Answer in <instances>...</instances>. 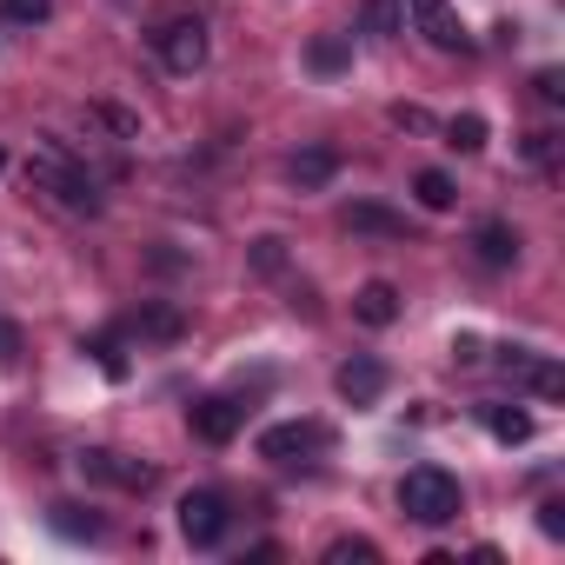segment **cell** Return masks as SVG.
<instances>
[{"mask_svg":"<svg viewBox=\"0 0 565 565\" xmlns=\"http://www.w3.org/2000/svg\"><path fill=\"white\" fill-rule=\"evenodd\" d=\"M406 8H413V28L426 34V47H439V54H466L472 47L459 14H452V0H406Z\"/></svg>","mask_w":565,"mask_h":565,"instance_id":"6","label":"cell"},{"mask_svg":"<svg viewBox=\"0 0 565 565\" xmlns=\"http://www.w3.org/2000/svg\"><path fill=\"white\" fill-rule=\"evenodd\" d=\"M446 147L452 153H486V120L479 114H452L446 120Z\"/></svg>","mask_w":565,"mask_h":565,"instance_id":"16","label":"cell"},{"mask_svg":"<svg viewBox=\"0 0 565 565\" xmlns=\"http://www.w3.org/2000/svg\"><path fill=\"white\" fill-rule=\"evenodd\" d=\"M525 380H532V393H539V399H558V393H565V366H558V360H532V366H525Z\"/></svg>","mask_w":565,"mask_h":565,"instance_id":"20","label":"cell"},{"mask_svg":"<svg viewBox=\"0 0 565 565\" xmlns=\"http://www.w3.org/2000/svg\"><path fill=\"white\" fill-rule=\"evenodd\" d=\"M333 386H340V399H347V406H373V399L386 393V366H380V360H366V353H353V360L333 373Z\"/></svg>","mask_w":565,"mask_h":565,"instance_id":"9","label":"cell"},{"mask_svg":"<svg viewBox=\"0 0 565 565\" xmlns=\"http://www.w3.org/2000/svg\"><path fill=\"white\" fill-rule=\"evenodd\" d=\"M226 525H233V512H226L220 492H186V499H180V539H186V545L213 552V545L226 539Z\"/></svg>","mask_w":565,"mask_h":565,"instance_id":"3","label":"cell"},{"mask_svg":"<svg viewBox=\"0 0 565 565\" xmlns=\"http://www.w3.org/2000/svg\"><path fill=\"white\" fill-rule=\"evenodd\" d=\"M519 226H505V220H486L479 233H472V253H479V266H492V273H505V266H519Z\"/></svg>","mask_w":565,"mask_h":565,"instance_id":"10","label":"cell"},{"mask_svg":"<svg viewBox=\"0 0 565 565\" xmlns=\"http://www.w3.org/2000/svg\"><path fill=\"white\" fill-rule=\"evenodd\" d=\"M253 266H259V273H279V266H287V239H273V233L253 239Z\"/></svg>","mask_w":565,"mask_h":565,"instance_id":"23","label":"cell"},{"mask_svg":"<svg viewBox=\"0 0 565 565\" xmlns=\"http://www.w3.org/2000/svg\"><path fill=\"white\" fill-rule=\"evenodd\" d=\"M0 173H8V147H0Z\"/></svg>","mask_w":565,"mask_h":565,"instance_id":"32","label":"cell"},{"mask_svg":"<svg viewBox=\"0 0 565 565\" xmlns=\"http://www.w3.org/2000/svg\"><path fill=\"white\" fill-rule=\"evenodd\" d=\"M186 426H193V439L226 446V439L246 426V406H239V399H226V393H213V399H193V406H186Z\"/></svg>","mask_w":565,"mask_h":565,"instance_id":"7","label":"cell"},{"mask_svg":"<svg viewBox=\"0 0 565 565\" xmlns=\"http://www.w3.org/2000/svg\"><path fill=\"white\" fill-rule=\"evenodd\" d=\"M539 532H545V539H565V499H545V505H539Z\"/></svg>","mask_w":565,"mask_h":565,"instance_id":"26","label":"cell"},{"mask_svg":"<svg viewBox=\"0 0 565 565\" xmlns=\"http://www.w3.org/2000/svg\"><path fill=\"white\" fill-rule=\"evenodd\" d=\"M134 333L140 340H180V313L173 307H140L134 313Z\"/></svg>","mask_w":565,"mask_h":565,"instance_id":"18","label":"cell"},{"mask_svg":"<svg viewBox=\"0 0 565 565\" xmlns=\"http://www.w3.org/2000/svg\"><path fill=\"white\" fill-rule=\"evenodd\" d=\"M54 14V0H8V21H21V28H41Z\"/></svg>","mask_w":565,"mask_h":565,"instance_id":"24","label":"cell"},{"mask_svg":"<svg viewBox=\"0 0 565 565\" xmlns=\"http://www.w3.org/2000/svg\"><path fill=\"white\" fill-rule=\"evenodd\" d=\"M54 532L61 539H100V519L87 505H54Z\"/></svg>","mask_w":565,"mask_h":565,"instance_id":"19","label":"cell"},{"mask_svg":"<svg viewBox=\"0 0 565 565\" xmlns=\"http://www.w3.org/2000/svg\"><path fill=\"white\" fill-rule=\"evenodd\" d=\"M307 61H313V74H347V67H353V41H347V34H320V41L307 47Z\"/></svg>","mask_w":565,"mask_h":565,"instance_id":"15","label":"cell"},{"mask_svg":"<svg viewBox=\"0 0 565 565\" xmlns=\"http://www.w3.org/2000/svg\"><path fill=\"white\" fill-rule=\"evenodd\" d=\"M153 47H160L167 74H200V67H206V28H200V21H167V28L153 34Z\"/></svg>","mask_w":565,"mask_h":565,"instance_id":"5","label":"cell"},{"mask_svg":"<svg viewBox=\"0 0 565 565\" xmlns=\"http://www.w3.org/2000/svg\"><path fill=\"white\" fill-rule=\"evenodd\" d=\"M333 173H340V153H333V147H307V153L287 160V180H294L300 193H320Z\"/></svg>","mask_w":565,"mask_h":565,"instance_id":"12","label":"cell"},{"mask_svg":"<svg viewBox=\"0 0 565 565\" xmlns=\"http://www.w3.org/2000/svg\"><path fill=\"white\" fill-rule=\"evenodd\" d=\"M552 147H558V134H525V160H532V167H545Z\"/></svg>","mask_w":565,"mask_h":565,"instance_id":"29","label":"cell"},{"mask_svg":"<svg viewBox=\"0 0 565 565\" xmlns=\"http://www.w3.org/2000/svg\"><path fill=\"white\" fill-rule=\"evenodd\" d=\"M393 127H406V134H426L433 120H426V107H393Z\"/></svg>","mask_w":565,"mask_h":565,"instance_id":"31","label":"cell"},{"mask_svg":"<svg viewBox=\"0 0 565 565\" xmlns=\"http://www.w3.org/2000/svg\"><path fill=\"white\" fill-rule=\"evenodd\" d=\"M353 320L360 327H393L399 320V287L393 279H366V287L353 294Z\"/></svg>","mask_w":565,"mask_h":565,"instance_id":"11","label":"cell"},{"mask_svg":"<svg viewBox=\"0 0 565 565\" xmlns=\"http://www.w3.org/2000/svg\"><path fill=\"white\" fill-rule=\"evenodd\" d=\"M87 353L100 360V373H107V380H127V360H120V340H94Z\"/></svg>","mask_w":565,"mask_h":565,"instance_id":"25","label":"cell"},{"mask_svg":"<svg viewBox=\"0 0 565 565\" xmlns=\"http://www.w3.org/2000/svg\"><path fill=\"white\" fill-rule=\"evenodd\" d=\"M327 446V433L313 426V419H287V426H266L259 433V459H273V466H300V459H313Z\"/></svg>","mask_w":565,"mask_h":565,"instance_id":"4","label":"cell"},{"mask_svg":"<svg viewBox=\"0 0 565 565\" xmlns=\"http://www.w3.org/2000/svg\"><path fill=\"white\" fill-rule=\"evenodd\" d=\"M413 193H419V206H426V213H446V206L459 200V193H452V180H446L439 167H426V173L413 180Z\"/></svg>","mask_w":565,"mask_h":565,"instance_id":"17","label":"cell"},{"mask_svg":"<svg viewBox=\"0 0 565 565\" xmlns=\"http://www.w3.org/2000/svg\"><path fill=\"white\" fill-rule=\"evenodd\" d=\"M452 360H459V366H479V360H486V340H479V333H459V340H452Z\"/></svg>","mask_w":565,"mask_h":565,"instance_id":"28","label":"cell"},{"mask_svg":"<svg viewBox=\"0 0 565 565\" xmlns=\"http://www.w3.org/2000/svg\"><path fill=\"white\" fill-rule=\"evenodd\" d=\"M81 472L100 479V486H120V492H147V486H153V466H140V459H127V452H107V446L81 452Z\"/></svg>","mask_w":565,"mask_h":565,"instance_id":"8","label":"cell"},{"mask_svg":"<svg viewBox=\"0 0 565 565\" xmlns=\"http://www.w3.org/2000/svg\"><path fill=\"white\" fill-rule=\"evenodd\" d=\"M532 87H539V100H545V107H558V100H565V81H558V74H552V67H545V74H539V81H532Z\"/></svg>","mask_w":565,"mask_h":565,"instance_id":"30","label":"cell"},{"mask_svg":"<svg viewBox=\"0 0 565 565\" xmlns=\"http://www.w3.org/2000/svg\"><path fill=\"white\" fill-rule=\"evenodd\" d=\"M399 512L413 525H452L459 519V479L446 466H413L399 479Z\"/></svg>","mask_w":565,"mask_h":565,"instance_id":"2","label":"cell"},{"mask_svg":"<svg viewBox=\"0 0 565 565\" xmlns=\"http://www.w3.org/2000/svg\"><path fill=\"white\" fill-rule=\"evenodd\" d=\"M327 565H380V545H366V539H340V545H327Z\"/></svg>","mask_w":565,"mask_h":565,"instance_id":"21","label":"cell"},{"mask_svg":"<svg viewBox=\"0 0 565 565\" xmlns=\"http://www.w3.org/2000/svg\"><path fill=\"white\" fill-rule=\"evenodd\" d=\"M479 419H486V433L499 446H525L532 439V413H519V406H479Z\"/></svg>","mask_w":565,"mask_h":565,"instance_id":"13","label":"cell"},{"mask_svg":"<svg viewBox=\"0 0 565 565\" xmlns=\"http://www.w3.org/2000/svg\"><path fill=\"white\" fill-rule=\"evenodd\" d=\"M347 226H353V233H380V239H406V220L386 213V206H373V200H360V206L347 213Z\"/></svg>","mask_w":565,"mask_h":565,"instance_id":"14","label":"cell"},{"mask_svg":"<svg viewBox=\"0 0 565 565\" xmlns=\"http://www.w3.org/2000/svg\"><path fill=\"white\" fill-rule=\"evenodd\" d=\"M14 360H21V327H14V320H0V373H8Z\"/></svg>","mask_w":565,"mask_h":565,"instance_id":"27","label":"cell"},{"mask_svg":"<svg viewBox=\"0 0 565 565\" xmlns=\"http://www.w3.org/2000/svg\"><path fill=\"white\" fill-rule=\"evenodd\" d=\"M366 28L373 34H399V0H366Z\"/></svg>","mask_w":565,"mask_h":565,"instance_id":"22","label":"cell"},{"mask_svg":"<svg viewBox=\"0 0 565 565\" xmlns=\"http://www.w3.org/2000/svg\"><path fill=\"white\" fill-rule=\"evenodd\" d=\"M28 186H34V193H54L67 213H100V186H94V173H87L67 147H54V140L34 147V160H28Z\"/></svg>","mask_w":565,"mask_h":565,"instance_id":"1","label":"cell"}]
</instances>
